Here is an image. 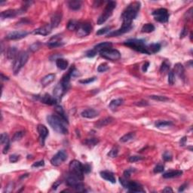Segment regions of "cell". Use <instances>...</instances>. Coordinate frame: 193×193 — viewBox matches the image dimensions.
Segmentation results:
<instances>
[{
    "instance_id": "cell-1",
    "label": "cell",
    "mask_w": 193,
    "mask_h": 193,
    "mask_svg": "<svg viewBox=\"0 0 193 193\" xmlns=\"http://www.w3.org/2000/svg\"><path fill=\"white\" fill-rule=\"evenodd\" d=\"M140 9V3L139 2H133L128 5L121 14V18L123 21L121 27L117 30L109 33L107 35L108 37L120 36L130 30L132 28V21L136 18Z\"/></svg>"
},
{
    "instance_id": "cell-2",
    "label": "cell",
    "mask_w": 193,
    "mask_h": 193,
    "mask_svg": "<svg viewBox=\"0 0 193 193\" xmlns=\"http://www.w3.org/2000/svg\"><path fill=\"white\" fill-rule=\"evenodd\" d=\"M47 121L50 126L57 133L61 134L68 133V129L65 125L66 122L58 116H48L47 117Z\"/></svg>"
},
{
    "instance_id": "cell-3",
    "label": "cell",
    "mask_w": 193,
    "mask_h": 193,
    "mask_svg": "<svg viewBox=\"0 0 193 193\" xmlns=\"http://www.w3.org/2000/svg\"><path fill=\"white\" fill-rule=\"evenodd\" d=\"M70 174L73 175L78 179L83 180L84 179V170H83V164L77 160L72 161L70 163L69 166Z\"/></svg>"
},
{
    "instance_id": "cell-4",
    "label": "cell",
    "mask_w": 193,
    "mask_h": 193,
    "mask_svg": "<svg viewBox=\"0 0 193 193\" xmlns=\"http://www.w3.org/2000/svg\"><path fill=\"white\" fill-rule=\"evenodd\" d=\"M28 58H29V55L27 51H23L19 52L14 62V65H13V72L14 75L20 72L21 68L27 63Z\"/></svg>"
},
{
    "instance_id": "cell-5",
    "label": "cell",
    "mask_w": 193,
    "mask_h": 193,
    "mask_svg": "<svg viewBox=\"0 0 193 193\" xmlns=\"http://www.w3.org/2000/svg\"><path fill=\"white\" fill-rule=\"evenodd\" d=\"M125 45L133 48L135 51L140 52V53L149 55L147 46L146 45L145 42L141 39H129L125 42Z\"/></svg>"
},
{
    "instance_id": "cell-6",
    "label": "cell",
    "mask_w": 193,
    "mask_h": 193,
    "mask_svg": "<svg viewBox=\"0 0 193 193\" xmlns=\"http://www.w3.org/2000/svg\"><path fill=\"white\" fill-rule=\"evenodd\" d=\"M116 2L110 1V2H108L103 12L101 15L99 17V18H98V24L101 25V24H104V23L107 21L108 18L113 14V11L114 10L115 8H116Z\"/></svg>"
},
{
    "instance_id": "cell-7",
    "label": "cell",
    "mask_w": 193,
    "mask_h": 193,
    "mask_svg": "<svg viewBox=\"0 0 193 193\" xmlns=\"http://www.w3.org/2000/svg\"><path fill=\"white\" fill-rule=\"evenodd\" d=\"M82 181V180L78 179L70 174H69V175H67V178H66V183L67 186L76 190H79V191H82L84 189V185Z\"/></svg>"
},
{
    "instance_id": "cell-8",
    "label": "cell",
    "mask_w": 193,
    "mask_h": 193,
    "mask_svg": "<svg viewBox=\"0 0 193 193\" xmlns=\"http://www.w3.org/2000/svg\"><path fill=\"white\" fill-rule=\"evenodd\" d=\"M100 55L106 60L116 61L121 58V53L116 49H107L100 52Z\"/></svg>"
},
{
    "instance_id": "cell-9",
    "label": "cell",
    "mask_w": 193,
    "mask_h": 193,
    "mask_svg": "<svg viewBox=\"0 0 193 193\" xmlns=\"http://www.w3.org/2000/svg\"><path fill=\"white\" fill-rule=\"evenodd\" d=\"M152 15L156 21L160 23H166L169 19V14L166 9H159L152 12Z\"/></svg>"
},
{
    "instance_id": "cell-10",
    "label": "cell",
    "mask_w": 193,
    "mask_h": 193,
    "mask_svg": "<svg viewBox=\"0 0 193 193\" xmlns=\"http://www.w3.org/2000/svg\"><path fill=\"white\" fill-rule=\"evenodd\" d=\"M67 159V154L64 150H60L51 159V163L54 166H59Z\"/></svg>"
},
{
    "instance_id": "cell-11",
    "label": "cell",
    "mask_w": 193,
    "mask_h": 193,
    "mask_svg": "<svg viewBox=\"0 0 193 193\" xmlns=\"http://www.w3.org/2000/svg\"><path fill=\"white\" fill-rule=\"evenodd\" d=\"M92 31L91 24L89 23H79V27L76 29V35L79 37H84L91 33Z\"/></svg>"
},
{
    "instance_id": "cell-12",
    "label": "cell",
    "mask_w": 193,
    "mask_h": 193,
    "mask_svg": "<svg viewBox=\"0 0 193 193\" xmlns=\"http://www.w3.org/2000/svg\"><path fill=\"white\" fill-rule=\"evenodd\" d=\"M125 188L128 189L131 192H145V190L143 189L141 184L136 181H129L128 180Z\"/></svg>"
},
{
    "instance_id": "cell-13",
    "label": "cell",
    "mask_w": 193,
    "mask_h": 193,
    "mask_svg": "<svg viewBox=\"0 0 193 193\" xmlns=\"http://www.w3.org/2000/svg\"><path fill=\"white\" fill-rule=\"evenodd\" d=\"M23 12H24V9H19V10H16V9H9V10H6L1 13V18H13V17H15L16 16H17L18 14L23 13Z\"/></svg>"
},
{
    "instance_id": "cell-14",
    "label": "cell",
    "mask_w": 193,
    "mask_h": 193,
    "mask_svg": "<svg viewBox=\"0 0 193 193\" xmlns=\"http://www.w3.org/2000/svg\"><path fill=\"white\" fill-rule=\"evenodd\" d=\"M67 91V90L65 88L63 87V85L61 84V82H60V83H58V84L55 87V88H54V91H53L54 98H55L57 101L60 100L61 98L63 96V94H65Z\"/></svg>"
},
{
    "instance_id": "cell-15",
    "label": "cell",
    "mask_w": 193,
    "mask_h": 193,
    "mask_svg": "<svg viewBox=\"0 0 193 193\" xmlns=\"http://www.w3.org/2000/svg\"><path fill=\"white\" fill-rule=\"evenodd\" d=\"M28 33H29L27 31H14V32L9 33L6 36V38L9 40L21 39H23L27 36Z\"/></svg>"
},
{
    "instance_id": "cell-16",
    "label": "cell",
    "mask_w": 193,
    "mask_h": 193,
    "mask_svg": "<svg viewBox=\"0 0 193 193\" xmlns=\"http://www.w3.org/2000/svg\"><path fill=\"white\" fill-rule=\"evenodd\" d=\"M38 133L39 134V138L41 140L42 146H44V140L48 135V130L46 127L43 125H39L37 127Z\"/></svg>"
},
{
    "instance_id": "cell-17",
    "label": "cell",
    "mask_w": 193,
    "mask_h": 193,
    "mask_svg": "<svg viewBox=\"0 0 193 193\" xmlns=\"http://www.w3.org/2000/svg\"><path fill=\"white\" fill-rule=\"evenodd\" d=\"M51 29H52V27L51 24H48V25L43 26L42 27L35 29L33 33L36 35H42V36H48L51 33Z\"/></svg>"
},
{
    "instance_id": "cell-18",
    "label": "cell",
    "mask_w": 193,
    "mask_h": 193,
    "mask_svg": "<svg viewBox=\"0 0 193 193\" xmlns=\"http://www.w3.org/2000/svg\"><path fill=\"white\" fill-rule=\"evenodd\" d=\"M62 44H63V42L61 41V37L59 35H57V36L51 38L47 44L50 48H56V47L62 45Z\"/></svg>"
},
{
    "instance_id": "cell-19",
    "label": "cell",
    "mask_w": 193,
    "mask_h": 193,
    "mask_svg": "<svg viewBox=\"0 0 193 193\" xmlns=\"http://www.w3.org/2000/svg\"><path fill=\"white\" fill-rule=\"evenodd\" d=\"M40 100L44 104L48 105H56L58 101L54 97H51L49 94H45L40 98Z\"/></svg>"
},
{
    "instance_id": "cell-20",
    "label": "cell",
    "mask_w": 193,
    "mask_h": 193,
    "mask_svg": "<svg viewBox=\"0 0 193 193\" xmlns=\"http://www.w3.org/2000/svg\"><path fill=\"white\" fill-rule=\"evenodd\" d=\"M81 115H82V116L83 118H94L98 116V115H99V113L93 109H85L84 111H82Z\"/></svg>"
},
{
    "instance_id": "cell-21",
    "label": "cell",
    "mask_w": 193,
    "mask_h": 193,
    "mask_svg": "<svg viewBox=\"0 0 193 193\" xmlns=\"http://www.w3.org/2000/svg\"><path fill=\"white\" fill-rule=\"evenodd\" d=\"M100 176L102 178H103L104 179H106V180H107V181L110 182V183H116V177H115L113 173L110 172V171H101Z\"/></svg>"
},
{
    "instance_id": "cell-22",
    "label": "cell",
    "mask_w": 193,
    "mask_h": 193,
    "mask_svg": "<svg viewBox=\"0 0 193 193\" xmlns=\"http://www.w3.org/2000/svg\"><path fill=\"white\" fill-rule=\"evenodd\" d=\"M113 47V44L111 42H101L100 44H97L94 47V49L97 52H100V51H105V50L110 49Z\"/></svg>"
},
{
    "instance_id": "cell-23",
    "label": "cell",
    "mask_w": 193,
    "mask_h": 193,
    "mask_svg": "<svg viewBox=\"0 0 193 193\" xmlns=\"http://www.w3.org/2000/svg\"><path fill=\"white\" fill-rule=\"evenodd\" d=\"M55 74H48V75H45L44 77H43L41 81L42 85L45 87V86H48V85H50L51 82H53L55 81Z\"/></svg>"
},
{
    "instance_id": "cell-24",
    "label": "cell",
    "mask_w": 193,
    "mask_h": 193,
    "mask_svg": "<svg viewBox=\"0 0 193 193\" xmlns=\"http://www.w3.org/2000/svg\"><path fill=\"white\" fill-rule=\"evenodd\" d=\"M174 72L176 74L179 78H181L182 79H184L185 78V71L184 67L182 65L181 63H176L174 66Z\"/></svg>"
},
{
    "instance_id": "cell-25",
    "label": "cell",
    "mask_w": 193,
    "mask_h": 193,
    "mask_svg": "<svg viewBox=\"0 0 193 193\" xmlns=\"http://www.w3.org/2000/svg\"><path fill=\"white\" fill-rule=\"evenodd\" d=\"M183 174V171H170L164 173L162 176L165 179H170V178H174L177 176H181Z\"/></svg>"
},
{
    "instance_id": "cell-26",
    "label": "cell",
    "mask_w": 193,
    "mask_h": 193,
    "mask_svg": "<svg viewBox=\"0 0 193 193\" xmlns=\"http://www.w3.org/2000/svg\"><path fill=\"white\" fill-rule=\"evenodd\" d=\"M61 14L57 13V14H54L51 19V26L52 28H55L57 27H58L60 24V21H61Z\"/></svg>"
},
{
    "instance_id": "cell-27",
    "label": "cell",
    "mask_w": 193,
    "mask_h": 193,
    "mask_svg": "<svg viewBox=\"0 0 193 193\" xmlns=\"http://www.w3.org/2000/svg\"><path fill=\"white\" fill-rule=\"evenodd\" d=\"M114 121V119H113V118H111V117H107V118H103V119H101V120H99V121L96 123V128H103V127L106 126V125H108L109 124H110L111 122H113V121Z\"/></svg>"
},
{
    "instance_id": "cell-28",
    "label": "cell",
    "mask_w": 193,
    "mask_h": 193,
    "mask_svg": "<svg viewBox=\"0 0 193 193\" xmlns=\"http://www.w3.org/2000/svg\"><path fill=\"white\" fill-rule=\"evenodd\" d=\"M161 48V44L159 43H153L147 46V50L149 52V55L151 54H156L159 52Z\"/></svg>"
},
{
    "instance_id": "cell-29",
    "label": "cell",
    "mask_w": 193,
    "mask_h": 193,
    "mask_svg": "<svg viewBox=\"0 0 193 193\" xmlns=\"http://www.w3.org/2000/svg\"><path fill=\"white\" fill-rule=\"evenodd\" d=\"M56 65H57V67L60 69V70H67V67H68L69 63H68V61L66 60L65 59L59 58V59H57L56 60Z\"/></svg>"
},
{
    "instance_id": "cell-30",
    "label": "cell",
    "mask_w": 193,
    "mask_h": 193,
    "mask_svg": "<svg viewBox=\"0 0 193 193\" xmlns=\"http://www.w3.org/2000/svg\"><path fill=\"white\" fill-rule=\"evenodd\" d=\"M68 5L69 8H70V9L76 11L81 9V7H82V2L78 1V0H72V1H70V2H69Z\"/></svg>"
},
{
    "instance_id": "cell-31",
    "label": "cell",
    "mask_w": 193,
    "mask_h": 193,
    "mask_svg": "<svg viewBox=\"0 0 193 193\" xmlns=\"http://www.w3.org/2000/svg\"><path fill=\"white\" fill-rule=\"evenodd\" d=\"M55 111H56V113H57V116H58L59 117H60V118H61L63 121H65L66 123L68 124V120H67V116H66L65 113H64V111H63V108H62V106H56V107H55Z\"/></svg>"
},
{
    "instance_id": "cell-32",
    "label": "cell",
    "mask_w": 193,
    "mask_h": 193,
    "mask_svg": "<svg viewBox=\"0 0 193 193\" xmlns=\"http://www.w3.org/2000/svg\"><path fill=\"white\" fill-rule=\"evenodd\" d=\"M18 51L15 47H12V48H9L7 50V57L9 59H14L16 58L18 55Z\"/></svg>"
},
{
    "instance_id": "cell-33",
    "label": "cell",
    "mask_w": 193,
    "mask_h": 193,
    "mask_svg": "<svg viewBox=\"0 0 193 193\" xmlns=\"http://www.w3.org/2000/svg\"><path fill=\"white\" fill-rule=\"evenodd\" d=\"M79 25V23L78 21H75V20H71L69 21L68 24H67V29L70 31H74L78 29Z\"/></svg>"
},
{
    "instance_id": "cell-34",
    "label": "cell",
    "mask_w": 193,
    "mask_h": 193,
    "mask_svg": "<svg viewBox=\"0 0 193 193\" xmlns=\"http://www.w3.org/2000/svg\"><path fill=\"white\" fill-rule=\"evenodd\" d=\"M134 137L135 133H133V132H130V133H126V134H125L124 136H122V137L120 138V141L122 143H126L128 142V141H130V140H133Z\"/></svg>"
},
{
    "instance_id": "cell-35",
    "label": "cell",
    "mask_w": 193,
    "mask_h": 193,
    "mask_svg": "<svg viewBox=\"0 0 193 193\" xmlns=\"http://www.w3.org/2000/svg\"><path fill=\"white\" fill-rule=\"evenodd\" d=\"M123 103V100L122 99H116V100H112L111 102H110V103H109V106L110 109H116L118 106H121V104Z\"/></svg>"
},
{
    "instance_id": "cell-36",
    "label": "cell",
    "mask_w": 193,
    "mask_h": 193,
    "mask_svg": "<svg viewBox=\"0 0 193 193\" xmlns=\"http://www.w3.org/2000/svg\"><path fill=\"white\" fill-rule=\"evenodd\" d=\"M155 125L159 128H162L171 126V125H173V123L170 121H156Z\"/></svg>"
},
{
    "instance_id": "cell-37",
    "label": "cell",
    "mask_w": 193,
    "mask_h": 193,
    "mask_svg": "<svg viewBox=\"0 0 193 193\" xmlns=\"http://www.w3.org/2000/svg\"><path fill=\"white\" fill-rule=\"evenodd\" d=\"M155 30V27H154L153 24H146L143 26L142 29H141V31L143 33H152Z\"/></svg>"
},
{
    "instance_id": "cell-38",
    "label": "cell",
    "mask_w": 193,
    "mask_h": 193,
    "mask_svg": "<svg viewBox=\"0 0 193 193\" xmlns=\"http://www.w3.org/2000/svg\"><path fill=\"white\" fill-rule=\"evenodd\" d=\"M99 143V140L97 138H89L85 140L84 143L89 147H94Z\"/></svg>"
},
{
    "instance_id": "cell-39",
    "label": "cell",
    "mask_w": 193,
    "mask_h": 193,
    "mask_svg": "<svg viewBox=\"0 0 193 193\" xmlns=\"http://www.w3.org/2000/svg\"><path fill=\"white\" fill-rule=\"evenodd\" d=\"M170 70V63L168 61H164L161 64V67L160 68V72L161 73H166L168 72Z\"/></svg>"
},
{
    "instance_id": "cell-40",
    "label": "cell",
    "mask_w": 193,
    "mask_h": 193,
    "mask_svg": "<svg viewBox=\"0 0 193 193\" xmlns=\"http://www.w3.org/2000/svg\"><path fill=\"white\" fill-rule=\"evenodd\" d=\"M151 99L154 100L160 101V102H165V101L169 100L168 98H166L164 96H159V95H152L150 96Z\"/></svg>"
},
{
    "instance_id": "cell-41",
    "label": "cell",
    "mask_w": 193,
    "mask_h": 193,
    "mask_svg": "<svg viewBox=\"0 0 193 193\" xmlns=\"http://www.w3.org/2000/svg\"><path fill=\"white\" fill-rule=\"evenodd\" d=\"M0 142L1 143L3 144V145H6L8 143H9V136L6 133H3L1 134V137H0Z\"/></svg>"
},
{
    "instance_id": "cell-42",
    "label": "cell",
    "mask_w": 193,
    "mask_h": 193,
    "mask_svg": "<svg viewBox=\"0 0 193 193\" xmlns=\"http://www.w3.org/2000/svg\"><path fill=\"white\" fill-rule=\"evenodd\" d=\"M175 82V75L174 72V70H171L168 72V83L170 85H174Z\"/></svg>"
},
{
    "instance_id": "cell-43",
    "label": "cell",
    "mask_w": 193,
    "mask_h": 193,
    "mask_svg": "<svg viewBox=\"0 0 193 193\" xmlns=\"http://www.w3.org/2000/svg\"><path fill=\"white\" fill-rule=\"evenodd\" d=\"M24 135V131H17L14 133V135L12 137V140L13 141H17V140H20Z\"/></svg>"
},
{
    "instance_id": "cell-44",
    "label": "cell",
    "mask_w": 193,
    "mask_h": 193,
    "mask_svg": "<svg viewBox=\"0 0 193 193\" xmlns=\"http://www.w3.org/2000/svg\"><path fill=\"white\" fill-rule=\"evenodd\" d=\"M108 70H109V66H108L106 63H101V64L99 65V67H98V71L99 72H106Z\"/></svg>"
},
{
    "instance_id": "cell-45",
    "label": "cell",
    "mask_w": 193,
    "mask_h": 193,
    "mask_svg": "<svg viewBox=\"0 0 193 193\" xmlns=\"http://www.w3.org/2000/svg\"><path fill=\"white\" fill-rule=\"evenodd\" d=\"M143 159V157L142 156H132L131 157H129L128 159V161L130 162L133 163V162H137V161H141Z\"/></svg>"
},
{
    "instance_id": "cell-46",
    "label": "cell",
    "mask_w": 193,
    "mask_h": 193,
    "mask_svg": "<svg viewBox=\"0 0 193 193\" xmlns=\"http://www.w3.org/2000/svg\"><path fill=\"white\" fill-rule=\"evenodd\" d=\"M118 149H117L116 147H114L111 150L109 151V152L108 153V156H109L110 158H116L118 156Z\"/></svg>"
},
{
    "instance_id": "cell-47",
    "label": "cell",
    "mask_w": 193,
    "mask_h": 193,
    "mask_svg": "<svg viewBox=\"0 0 193 193\" xmlns=\"http://www.w3.org/2000/svg\"><path fill=\"white\" fill-rule=\"evenodd\" d=\"M110 29H111V27H106L102 28V29H99V30H98V32H97V33H96V34L98 35V36H101V35H104L105 33H108V32H109Z\"/></svg>"
},
{
    "instance_id": "cell-48",
    "label": "cell",
    "mask_w": 193,
    "mask_h": 193,
    "mask_svg": "<svg viewBox=\"0 0 193 193\" xmlns=\"http://www.w3.org/2000/svg\"><path fill=\"white\" fill-rule=\"evenodd\" d=\"M162 158L165 161H169L172 160L173 156L170 152H165L164 154H163Z\"/></svg>"
},
{
    "instance_id": "cell-49",
    "label": "cell",
    "mask_w": 193,
    "mask_h": 193,
    "mask_svg": "<svg viewBox=\"0 0 193 193\" xmlns=\"http://www.w3.org/2000/svg\"><path fill=\"white\" fill-rule=\"evenodd\" d=\"M164 165L163 164H157V165L154 168V173H156V174H159V173H161L164 171Z\"/></svg>"
},
{
    "instance_id": "cell-50",
    "label": "cell",
    "mask_w": 193,
    "mask_h": 193,
    "mask_svg": "<svg viewBox=\"0 0 193 193\" xmlns=\"http://www.w3.org/2000/svg\"><path fill=\"white\" fill-rule=\"evenodd\" d=\"M95 80H96L95 77H93V78H88V79H84V80H80L79 81V82L83 85H87V84H89V83H91V82H94Z\"/></svg>"
},
{
    "instance_id": "cell-51",
    "label": "cell",
    "mask_w": 193,
    "mask_h": 193,
    "mask_svg": "<svg viewBox=\"0 0 193 193\" xmlns=\"http://www.w3.org/2000/svg\"><path fill=\"white\" fill-rule=\"evenodd\" d=\"M19 156H17V155H11V156H10V157H9V161H10V162L11 163L17 162Z\"/></svg>"
},
{
    "instance_id": "cell-52",
    "label": "cell",
    "mask_w": 193,
    "mask_h": 193,
    "mask_svg": "<svg viewBox=\"0 0 193 193\" xmlns=\"http://www.w3.org/2000/svg\"><path fill=\"white\" fill-rule=\"evenodd\" d=\"M97 53H98V52L94 49L90 50V51H88L87 53H86V56L88 57H94L97 55Z\"/></svg>"
},
{
    "instance_id": "cell-53",
    "label": "cell",
    "mask_w": 193,
    "mask_h": 193,
    "mask_svg": "<svg viewBox=\"0 0 193 193\" xmlns=\"http://www.w3.org/2000/svg\"><path fill=\"white\" fill-rule=\"evenodd\" d=\"M44 165V161L43 160L39 161H37V162H35L34 164L32 165L33 168H39V167H42V166Z\"/></svg>"
},
{
    "instance_id": "cell-54",
    "label": "cell",
    "mask_w": 193,
    "mask_h": 193,
    "mask_svg": "<svg viewBox=\"0 0 193 193\" xmlns=\"http://www.w3.org/2000/svg\"><path fill=\"white\" fill-rule=\"evenodd\" d=\"M13 189H14V184L12 183H9V185L7 186V187L5 188V192H11L12 191H13Z\"/></svg>"
},
{
    "instance_id": "cell-55",
    "label": "cell",
    "mask_w": 193,
    "mask_h": 193,
    "mask_svg": "<svg viewBox=\"0 0 193 193\" xmlns=\"http://www.w3.org/2000/svg\"><path fill=\"white\" fill-rule=\"evenodd\" d=\"M39 47H40V44L39 42H36V43H34V44H32V45H31L30 46V50L31 51H36V50H38L39 49Z\"/></svg>"
},
{
    "instance_id": "cell-56",
    "label": "cell",
    "mask_w": 193,
    "mask_h": 193,
    "mask_svg": "<svg viewBox=\"0 0 193 193\" xmlns=\"http://www.w3.org/2000/svg\"><path fill=\"white\" fill-rule=\"evenodd\" d=\"M133 171H134V170H132V169L126 170V171L124 172V177H125V178H129V177H130L131 174V173L133 172Z\"/></svg>"
},
{
    "instance_id": "cell-57",
    "label": "cell",
    "mask_w": 193,
    "mask_h": 193,
    "mask_svg": "<svg viewBox=\"0 0 193 193\" xmlns=\"http://www.w3.org/2000/svg\"><path fill=\"white\" fill-rule=\"evenodd\" d=\"M83 170H84V173H86V174H88V173L90 172L91 170L90 164H85V165H83Z\"/></svg>"
},
{
    "instance_id": "cell-58",
    "label": "cell",
    "mask_w": 193,
    "mask_h": 193,
    "mask_svg": "<svg viewBox=\"0 0 193 193\" xmlns=\"http://www.w3.org/2000/svg\"><path fill=\"white\" fill-rule=\"evenodd\" d=\"M187 33H188V30L186 29V27H184V28H183V30H182L181 34H180V38L185 37V36H186V35H187Z\"/></svg>"
},
{
    "instance_id": "cell-59",
    "label": "cell",
    "mask_w": 193,
    "mask_h": 193,
    "mask_svg": "<svg viewBox=\"0 0 193 193\" xmlns=\"http://www.w3.org/2000/svg\"><path fill=\"white\" fill-rule=\"evenodd\" d=\"M149 62H146V63H144L143 66V68H142L143 71V72H146L147 70H148V67H149Z\"/></svg>"
},
{
    "instance_id": "cell-60",
    "label": "cell",
    "mask_w": 193,
    "mask_h": 193,
    "mask_svg": "<svg viewBox=\"0 0 193 193\" xmlns=\"http://www.w3.org/2000/svg\"><path fill=\"white\" fill-rule=\"evenodd\" d=\"M4 146H5V147H4L3 149V153L6 154L8 152V151H9V147H10V143H8L6 144V145H4Z\"/></svg>"
},
{
    "instance_id": "cell-61",
    "label": "cell",
    "mask_w": 193,
    "mask_h": 193,
    "mask_svg": "<svg viewBox=\"0 0 193 193\" xmlns=\"http://www.w3.org/2000/svg\"><path fill=\"white\" fill-rule=\"evenodd\" d=\"M162 192H173V190L171 187H168V186H167V187H165V188L163 189Z\"/></svg>"
},
{
    "instance_id": "cell-62",
    "label": "cell",
    "mask_w": 193,
    "mask_h": 193,
    "mask_svg": "<svg viewBox=\"0 0 193 193\" xmlns=\"http://www.w3.org/2000/svg\"><path fill=\"white\" fill-rule=\"evenodd\" d=\"M186 137H184L183 138H182L181 140H180V146L186 145Z\"/></svg>"
},
{
    "instance_id": "cell-63",
    "label": "cell",
    "mask_w": 193,
    "mask_h": 193,
    "mask_svg": "<svg viewBox=\"0 0 193 193\" xmlns=\"http://www.w3.org/2000/svg\"><path fill=\"white\" fill-rule=\"evenodd\" d=\"M186 187V184H184V185H183V186H180V188H179V192H183Z\"/></svg>"
},
{
    "instance_id": "cell-64",
    "label": "cell",
    "mask_w": 193,
    "mask_h": 193,
    "mask_svg": "<svg viewBox=\"0 0 193 193\" xmlns=\"http://www.w3.org/2000/svg\"><path fill=\"white\" fill-rule=\"evenodd\" d=\"M1 75H2V80H9V78H8V77H5V76H4V75L2 73L1 74Z\"/></svg>"
}]
</instances>
